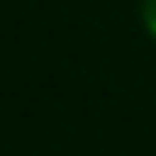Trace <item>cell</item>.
Here are the masks:
<instances>
[{
    "label": "cell",
    "mask_w": 156,
    "mask_h": 156,
    "mask_svg": "<svg viewBox=\"0 0 156 156\" xmlns=\"http://www.w3.org/2000/svg\"><path fill=\"white\" fill-rule=\"evenodd\" d=\"M142 25H146V32L156 39V0H142Z\"/></svg>",
    "instance_id": "1"
}]
</instances>
